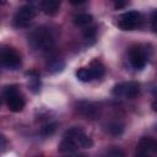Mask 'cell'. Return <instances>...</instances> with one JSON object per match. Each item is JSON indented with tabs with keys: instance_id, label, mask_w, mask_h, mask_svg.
<instances>
[{
	"instance_id": "6da1fadb",
	"label": "cell",
	"mask_w": 157,
	"mask_h": 157,
	"mask_svg": "<svg viewBox=\"0 0 157 157\" xmlns=\"http://www.w3.org/2000/svg\"><path fill=\"white\" fill-rule=\"evenodd\" d=\"M28 43L34 50L49 52L54 48V36L52 31L44 26L33 29L28 37Z\"/></svg>"
},
{
	"instance_id": "7a4b0ae2",
	"label": "cell",
	"mask_w": 157,
	"mask_h": 157,
	"mask_svg": "<svg viewBox=\"0 0 157 157\" xmlns=\"http://www.w3.org/2000/svg\"><path fill=\"white\" fill-rule=\"evenodd\" d=\"M4 101L7 104V108L13 112L18 113L25 108V98L20 94L18 88L16 85H10L4 88Z\"/></svg>"
},
{
	"instance_id": "3957f363",
	"label": "cell",
	"mask_w": 157,
	"mask_h": 157,
	"mask_svg": "<svg viewBox=\"0 0 157 157\" xmlns=\"http://www.w3.org/2000/svg\"><path fill=\"white\" fill-rule=\"evenodd\" d=\"M64 137H67V139H71L76 145L77 147H82V148H91L93 146V141L91 137H88L83 130L81 128H77V126H74V128H70L65 131L64 134Z\"/></svg>"
},
{
	"instance_id": "277c9868",
	"label": "cell",
	"mask_w": 157,
	"mask_h": 157,
	"mask_svg": "<svg viewBox=\"0 0 157 157\" xmlns=\"http://www.w3.org/2000/svg\"><path fill=\"white\" fill-rule=\"evenodd\" d=\"M36 15H37V9L33 5H23L16 12L13 17V25L18 28L27 27L29 22L36 17Z\"/></svg>"
},
{
	"instance_id": "5b68a950",
	"label": "cell",
	"mask_w": 157,
	"mask_h": 157,
	"mask_svg": "<svg viewBox=\"0 0 157 157\" xmlns=\"http://www.w3.org/2000/svg\"><path fill=\"white\" fill-rule=\"evenodd\" d=\"M1 64L9 70H17L21 64V55L11 47H6L1 49Z\"/></svg>"
},
{
	"instance_id": "8992f818",
	"label": "cell",
	"mask_w": 157,
	"mask_h": 157,
	"mask_svg": "<svg viewBox=\"0 0 157 157\" xmlns=\"http://www.w3.org/2000/svg\"><path fill=\"white\" fill-rule=\"evenodd\" d=\"M129 60H130V64L134 69L142 70L147 63L146 52L140 45H132L129 49Z\"/></svg>"
},
{
	"instance_id": "52a82bcc",
	"label": "cell",
	"mask_w": 157,
	"mask_h": 157,
	"mask_svg": "<svg viewBox=\"0 0 157 157\" xmlns=\"http://www.w3.org/2000/svg\"><path fill=\"white\" fill-rule=\"evenodd\" d=\"M76 110L78 114H81L83 118L86 119H91L94 120L99 117V107L96 103L92 102H87V101H80L76 103Z\"/></svg>"
},
{
	"instance_id": "ba28073f",
	"label": "cell",
	"mask_w": 157,
	"mask_h": 157,
	"mask_svg": "<svg viewBox=\"0 0 157 157\" xmlns=\"http://www.w3.org/2000/svg\"><path fill=\"white\" fill-rule=\"evenodd\" d=\"M150 153H157V140L152 137H141L137 144L136 155L146 156Z\"/></svg>"
},
{
	"instance_id": "9c48e42d",
	"label": "cell",
	"mask_w": 157,
	"mask_h": 157,
	"mask_svg": "<svg viewBox=\"0 0 157 157\" xmlns=\"http://www.w3.org/2000/svg\"><path fill=\"white\" fill-rule=\"evenodd\" d=\"M140 92V85L136 81H130V82H123V96L128 99H134L139 96Z\"/></svg>"
},
{
	"instance_id": "30bf717a",
	"label": "cell",
	"mask_w": 157,
	"mask_h": 157,
	"mask_svg": "<svg viewBox=\"0 0 157 157\" xmlns=\"http://www.w3.org/2000/svg\"><path fill=\"white\" fill-rule=\"evenodd\" d=\"M60 5H61V0H43L40 7L45 15L52 16L59 11Z\"/></svg>"
},
{
	"instance_id": "8fae6325",
	"label": "cell",
	"mask_w": 157,
	"mask_h": 157,
	"mask_svg": "<svg viewBox=\"0 0 157 157\" xmlns=\"http://www.w3.org/2000/svg\"><path fill=\"white\" fill-rule=\"evenodd\" d=\"M77 148H78L77 145L71 139H67V137H64L61 140V142L59 144V146H58V151L63 152V153H72Z\"/></svg>"
},
{
	"instance_id": "7c38bea8",
	"label": "cell",
	"mask_w": 157,
	"mask_h": 157,
	"mask_svg": "<svg viewBox=\"0 0 157 157\" xmlns=\"http://www.w3.org/2000/svg\"><path fill=\"white\" fill-rule=\"evenodd\" d=\"M88 67H90L91 71H92L93 78H101V77H103L104 74H105V67H104V65H103L98 59L92 60Z\"/></svg>"
},
{
	"instance_id": "4fadbf2b",
	"label": "cell",
	"mask_w": 157,
	"mask_h": 157,
	"mask_svg": "<svg viewBox=\"0 0 157 157\" xmlns=\"http://www.w3.org/2000/svg\"><path fill=\"white\" fill-rule=\"evenodd\" d=\"M92 15L90 13H78L74 17V23L77 27H88L92 23Z\"/></svg>"
},
{
	"instance_id": "5bb4252c",
	"label": "cell",
	"mask_w": 157,
	"mask_h": 157,
	"mask_svg": "<svg viewBox=\"0 0 157 157\" xmlns=\"http://www.w3.org/2000/svg\"><path fill=\"white\" fill-rule=\"evenodd\" d=\"M47 67H48V71H49V72L56 74V72L63 71V69L65 67V63H64L61 59L54 58V59H50V60H49V63L47 64Z\"/></svg>"
},
{
	"instance_id": "9a60e30c",
	"label": "cell",
	"mask_w": 157,
	"mask_h": 157,
	"mask_svg": "<svg viewBox=\"0 0 157 157\" xmlns=\"http://www.w3.org/2000/svg\"><path fill=\"white\" fill-rule=\"evenodd\" d=\"M141 22H136V21H129V20H121L119 18V21L117 22V26L123 29V31H134L137 27H140Z\"/></svg>"
},
{
	"instance_id": "2e32d148",
	"label": "cell",
	"mask_w": 157,
	"mask_h": 157,
	"mask_svg": "<svg viewBox=\"0 0 157 157\" xmlns=\"http://www.w3.org/2000/svg\"><path fill=\"white\" fill-rule=\"evenodd\" d=\"M76 77L82 82H90L93 80V75L90 67H80L76 71Z\"/></svg>"
},
{
	"instance_id": "e0dca14e",
	"label": "cell",
	"mask_w": 157,
	"mask_h": 157,
	"mask_svg": "<svg viewBox=\"0 0 157 157\" xmlns=\"http://www.w3.org/2000/svg\"><path fill=\"white\" fill-rule=\"evenodd\" d=\"M96 37H97L96 27H86V29L83 32V38H85L86 43L87 44H93L96 42Z\"/></svg>"
},
{
	"instance_id": "ac0fdd59",
	"label": "cell",
	"mask_w": 157,
	"mask_h": 157,
	"mask_svg": "<svg viewBox=\"0 0 157 157\" xmlns=\"http://www.w3.org/2000/svg\"><path fill=\"white\" fill-rule=\"evenodd\" d=\"M121 20H129V21H136V22H141V13L139 11H128L120 15Z\"/></svg>"
},
{
	"instance_id": "d6986e66",
	"label": "cell",
	"mask_w": 157,
	"mask_h": 157,
	"mask_svg": "<svg viewBox=\"0 0 157 157\" xmlns=\"http://www.w3.org/2000/svg\"><path fill=\"white\" fill-rule=\"evenodd\" d=\"M108 131L109 134H112L113 136H120L124 131V126L119 123H110L108 125Z\"/></svg>"
},
{
	"instance_id": "ffe728a7",
	"label": "cell",
	"mask_w": 157,
	"mask_h": 157,
	"mask_svg": "<svg viewBox=\"0 0 157 157\" xmlns=\"http://www.w3.org/2000/svg\"><path fill=\"white\" fill-rule=\"evenodd\" d=\"M55 130H56V124L55 123H49V124H45L40 129V134L43 136H50L55 132Z\"/></svg>"
},
{
	"instance_id": "44dd1931",
	"label": "cell",
	"mask_w": 157,
	"mask_h": 157,
	"mask_svg": "<svg viewBox=\"0 0 157 157\" xmlns=\"http://www.w3.org/2000/svg\"><path fill=\"white\" fill-rule=\"evenodd\" d=\"M151 27L155 33H157V10H153L151 13Z\"/></svg>"
},
{
	"instance_id": "7402d4cb",
	"label": "cell",
	"mask_w": 157,
	"mask_h": 157,
	"mask_svg": "<svg viewBox=\"0 0 157 157\" xmlns=\"http://www.w3.org/2000/svg\"><path fill=\"white\" fill-rule=\"evenodd\" d=\"M129 0H112V2L114 4V7L115 9H123L126 6Z\"/></svg>"
},
{
	"instance_id": "603a6c76",
	"label": "cell",
	"mask_w": 157,
	"mask_h": 157,
	"mask_svg": "<svg viewBox=\"0 0 157 157\" xmlns=\"http://www.w3.org/2000/svg\"><path fill=\"white\" fill-rule=\"evenodd\" d=\"M108 156H124V152L123 151H120V150H112V151H109L108 153H107Z\"/></svg>"
},
{
	"instance_id": "cb8c5ba5",
	"label": "cell",
	"mask_w": 157,
	"mask_h": 157,
	"mask_svg": "<svg viewBox=\"0 0 157 157\" xmlns=\"http://www.w3.org/2000/svg\"><path fill=\"white\" fill-rule=\"evenodd\" d=\"M70 1V4H72V5H81V4H83L86 0H69Z\"/></svg>"
},
{
	"instance_id": "d4e9b609",
	"label": "cell",
	"mask_w": 157,
	"mask_h": 157,
	"mask_svg": "<svg viewBox=\"0 0 157 157\" xmlns=\"http://www.w3.org/2000/svg\"><path fill=\"white\" fill-rule=\"evenodd\" d=\"M0 139H1V147H5V146H6V139H5V136L1 135Z\"/></svg>"
},
{
	"instance_id": "484cf974",
	"label": "cell",
	"mask_w": 157,
	"mask_h": 157,
	"mask_svg": "<svg viewBox=\"0 0 157 157\" xmlns=\"http://www.w3.org/2000/svg\"><path fill=\"white\" fill-rule=\"evenodd\" d=\"M152 109H153L155 112H157V99H156V101L152 103Z\"/></svg>"
},
{
	"instance_id": "4316f807",
	"label": "cell",
	"mask_w": 157,
	"mask_h": 157,
	"mask_svg": "<svg viewBox=\"0 0 157 157\" xmlns=\"http://www.w3.org/2000/svg\"><path fill=\"white\" fill-rule=\"evenodd\" d=\"M4 4H6V0H1V5H4Z\"/></svg>"
},
{
	"instance_id": "83f0119b",
	"label": "cell",
	"mask_w": 157,
	"mask_h": 157,
	"mask_svg": "<svg viewBox=\"0 0 157 157\" xmlns=\"http://www.w3.org/2000/svg\"><path fill=\"white\" fill-rule=\"evenodd\" d=\"M156 130H157V125H156Z\"/></svg>"
}]
</instances>
